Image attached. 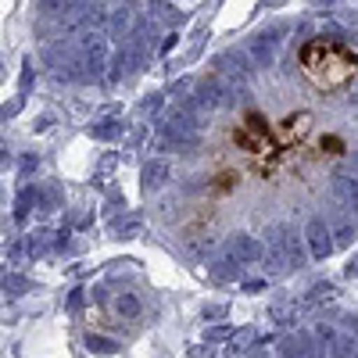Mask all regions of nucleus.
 <instances>
[{"mask_svg":"<svg viewBox=\"0 0 358 358\" xmlns=\"http://www.w3.org/2000/svg\"><path fill=\"white\" fill-rule=\"evenodd\" d=\"M297 65L315 90H341L358 76V50L337 36H315L297 50Z\"/></svg>","mask_w":358,"mask_h":358,"instance_id":"f257e3e1","label":"nucleus"}]
</instances>
